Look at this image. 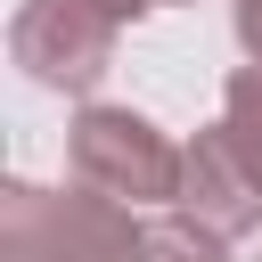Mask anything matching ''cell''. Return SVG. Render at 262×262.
Here are the masks:
<instances>
[{
	"mask_svg": "<svg viewBox=\"0 0 262 262\" xmlns=\"http://www.w3.org/2000/svg\"><path fill=\"white\" fill-rule=\"evenodd\" d=\"M0 262H229V237L180 205L139 213L90 188H0Z\"/></svg>",
	"mask_w": 262,
	"mask_h": 262,
	"instance_id": "6da1fadb",
	"label": "cell"
},
{
	"mask_svg": "<svg viewBox=\"0 0 262 262\" xmlns=\"http://www.w3.org/2000/svg\"><path fill=\"white\" fill-rule=\"evenodd\" d=\"M90 8H98V16H115V25H139V16H147V8H164V0H90Z\"/></svg>",
	"mask_w": 262,
	"mask_h": 262,
	"instance_id": "8992f818",
	"label": "cell"
},
{
	"mask_svg": "<svg viewBox=\"0 0 262 262\" xmlns=\"http://www.w3.org/2000/svg\"><path fill=\"white\" fill-rule=\"evenodd\" d=\"M115 41H123V25L98 16L90 0H25L8 25V57L25 66V82H41L57 98H90L115 74Z\"/></svg>",
	"mask_w": 262,
	"mask_h": 262,
	"instance_id": "277c9868",
	"label": "cell"
},
{
	"mask_svg": "<svg viewBox=\"0 0 262 262\" xmlns=\"http://www.w3.org/2000/svg\"><path fill=\"white\" fill-rule=\"evenodd\" d=\"M164 8H196V0H164Z\"/></svg>",
	"mask_w": 262,
	"mask_h": 262,
	"instance_id": "52a82bcc",
	"label": "cell"
},
{
	"mask_svg": "<svg viewBox=\"0 0 262 262\" xmlns=\"http://www.w3.org/2000/svg\"><path fill=\"white\" fill-rule=\"evenodd\" d=\"M229 25H237V49H246V66H262V0H229Z\"/></svg>",
	"mask_w": 262,
	"mask_h": 262,
	"instance_id": "5b68a950",
	"label": "cell"
},
{
	"mask_svg": "<svg viewBox=\"0 0 262 262\" xmlns=\"http://www.w3.org/2000/svg\"><path fill=\"white\" fill-rule=\"evenodd\" d=\"M180 213L221 229L229 246L262 229V66H237L221 82V115L188 139Z\"/></svg>",
	"mask_w": 262,
	"mask_h": 262,
	"instance_id": "7a4b0ae2",
	"label": "cell"
},
{
	"mask_svg": "<svg viewBox=\"0 0 262 262\" xmlns=\"http://www.w3.org/2000/svg\"><path fill=\"white\" fill-rule=\"evenodd\" d=\"M180 172H188V147H172L139 106H82L66 123V180L90 196L164 213L180 205Z\"/></svg>",
	"mask_w": 262,
	"mask_h": 262,
	"instance_id": "3957f363",
	"label": "cell"
}]
</instances>
